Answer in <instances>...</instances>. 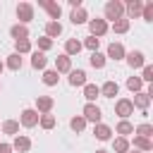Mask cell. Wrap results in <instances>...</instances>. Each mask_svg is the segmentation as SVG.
I'll list each match as a JSON object with an SVG mask.
<instances>
[{"label": "cell", "mask_w": 153, "mask_h": 153, "mask_svg": "<svg viewBox=\"0 0 153 153\" xmlns=\"http://www.w3.org/2000/svg\"><path fill=\"white\" fill-rule=\"evenodd\" d=\"M141 19H143V22H153V2H143V7H141Z\"/></svg>", "instance_id": "f35d334b"}, {"label": "cell", "mask_w": 153, "mask_h": 153, "mask_svg": "<svg viewBox=\"0 0 153 153\" xmlns=\"http://www.w3.org/2000/svg\"><path fill=\"white\" fill-rule=\"evenodd\" d=\"M69 129H72L74 134H81V131L86 129V120H84L81 115H74V117L69 120Z\"/></svg>", "instance_id": "d6a6232c"}, {"label": "cell", "mask_w": 153, "mask_h": 153, "mask_svg": "<svg viewBox=\"0 0 153 153\" xmlns=\"http://www.w3.org/2000/svg\"><path fill=\"white\" fill-rule=\"evenodd\" d=\"M69 22H72L74 26H81V24H86V22H88V12H86V7L72 10V14H69Z\"/></svg>", "instance_id": "ffe728a7"}, {"label": "cell", "mask_w": 153, "mask_h": 153, "mask_svg": "<svg viewBox=\"0 0 153 153\" xmlns=\"http://www.w3.org/2000/svg\"><path fill=\"white\" fill-rule=\"evenodd\" d=\"M127 88H129L131 93L143 91V81H141V76H129V79H127Z\"/></svg>", "instance_id": "8d00e7d4"}, {"label": "cell", "mask_w": 153, "mask_h": 153, "mask_svg": "<svg viewBox=\"0 0 153 153\" xmlns=\"http://www.w3.org/2000/svg\"><path fill=\"white\" fill-rule=\"evenodd\" d=\"M96 153H110V151H105V148H98V151H96Z\"/></svg>", "instance_id": "7bdbcfd3"}, {"label": "cell", "mask_w": 153, "mask_h": 153, "mask_svg": "<svg viewBox=\"0 0 153 153\" xmlns=\"http://www.w3.org/2000/svg\"><path fill=\"white\" fill-rule=\"evenodd\" d=\"M43 10L48 12V22H60V17H62V7H60V2H53V0H48Z\"/></svg>", "instance_id": "ac0fdd59"}, {"label": "cell", "mask_w": 153, "mask_h": 153, "mask_svg": "<svg viewBox=\"0 0 153 153\" xmlns=\"http://www.w3.org/2000/svg\"><path fill=\"white\" fill-rule=\"evenodd\" d=\"M14 14H17V24H24V26H29V22H33V5L31 2H19L17 5V10H14Z\"/></svg>", "instance_id": "3957f363"}, {"label": "cell", "mask_w": 153, "mask_h": 153, "mask_svg": "<svg viewBox=\"0 0 153 153\" xmlns=\"http://www.w3.org/2000/svg\"><path fill=\"white\" fill-rule=\"evenodd\" d=\"M93 136L98 141H110L112 139V127L105 124V122H98V124H93Z\"/></svg>", "instance_id": "4fadbf2b"}, {"label": "cell", "mask_w": 153, "mask_h": 153, "mask_svg": "<svg viewBox=\"0 0 153 153\" xmlns=\"http://www.w3.org/2000/svg\"><path fill=\"white\" fill-rule=\"evenodd\" d=\"M98 88H100V96H103V98H115V96L120 93V84H117L115 79H108V81H105L103 86H98Z\"/></svg>", "instance_id": "2e32d148"}, {"label": "cell", "mask_w": 153, "mask_h": 153, "mask_svg": "<svg viewBox=\"0 0 153 153\" xmlns=\"http://www.w3.org/2000/svg\"><path fill=\"white\" fill-rule=\"evenodd\" d=\"M81 48H86V50H91V53H98L100 41H98V38H93V36H86V38L81 41Z\"/></svg>", "instance_id": "d590c367"}, {"label": "cell", "mask_w": 153, "mask_h": 153, "mask_svg": "<svg viewBox=\"0 0 153 153\" xmlns=\"http://www.w3.org/2000/svg\"><path fill=\"white\" fill-rule=\"evenodd\" d=\"M12 151H19V153H29L31 151V139L26 134H17L14 141H12Z\"/></svg>", "instance_id": "9a60e30c"}, {"label": "cell", "mask_w": 153, "mask_h": 153, "mask_svg": "<svg viewBox=\"0 0 153 153\" xmlns=\"http://www.w3.org/2000/svg\"><path fill=\"white\" fill-rule=\"evenodd\" d=\"M151 96L146 93V91H139V93H134V98H131V105L136 108V110H141V112H146L148 110V105H151Z\"/></svg>", "instance_id": "7c38bea8"}, {"label": "cell", "mask_w": 153, "mask_h": 153, "mask_svg": "<svg viewBox=\"0 0 153 153\" xmlns=\"http://www.w3.org/2000/svg\"><path fill=\"white\" fill-rule=\"evenodd\" d=\"M67 2H69V7H72V10H79V7H84V2H81V0H67Z\"/></svg>", "instance_id": "b9f144b4"}, {"label": "cell", "mask_w": 153, "mask_h": 153, "mask_svg": "<svg viewBox=\"0 0 153 153\" xmlns=\"http://www.w3.org/2000/svg\"><path fill=\"white\" fill-rule=\"evenodd\" d=\"M55 72L57 74H69L72 72V57H67L65 53H60L55 57Z\"/></svg>", "instance_id": "5bb4252c"}, {"label": "cell", "mask_w": 153, "mask_h": 153, "mask_svg": "<svg viewBox=\"0 0 153 153\" xmlns=\"http://www.w3.org/2000/svg\"><path fill=\"white\" fill-rule=\"evenodd\" d=\"M38 117H41V115H38V112H36L33 108H24V110L19 112V120H17V122H19V127L33 129V127L38 124Z\"/></svg>", "instance_id": "5b68a950"}, {"label": "cell", "mask_w": 153, "mask_h": 153, "mask_svg": "<svg viewBox=\"0 0 153 153\" xmlns=\"http://www.w3.org/2000/svg\"><path fill=\"white\" fill-rule=\"evenodd\" d=\"M38 127L45 129V131H50V129L55 127V115H53V112H50V115H41V117H38Z\"/></svg>", "instance_id": "e575fe53"}, {"label": "cell", "mask_w": 153, "mask_h": 153, "mask_svg": "<svg viewBox=\"0 0 153 153\" xmlns=\"http://www.w3.org/2000/svg\"><path fill=\"white\" fill-rule=\"evenodd\" d=\"M129 146H134V151H139V153L153 151V141H151V139H143V136H134V139L129 141Z\"/></svg>", "instance_id": "e0dca14e"}, {"label": "cell", "mask_w": 153, "mask_h": 153, "mask_svg": "<svg viewBox=\"0 0 153 153\" xmlns=\"http://www.w3.org/2000/svg\"><path fill=\"white\" fill-rule=\"evenodd\" d=\"M10 36H12L14 41H26V38L31 36V31H29V26H24V24H12V26H10Z\"/></svg>", "instance_id": "d6986e66"}, {"label": "cell", "mask_w": 153, "mask_h": 153, "mask_svg": "<svg viewBox=\"0 0 153 153\" xmlns=\"http://www.w3.org/2000/svg\"><path fill=\"white\" fill-rule=\"evenodd\" d=\"M112 134H117V136H122V139H127L129 134H134V124H131L129 120H120Z\"/></svg>", "instance_id": "cb8c5ba5"}, {"label": "cell", "mask_w": 153, "mask_h": 153, "mask_svg": "<svg viewBox=\"0 0 153 153\" xmlns=\"http://www.w3.org/2000/svg\"><path fill=\"white\" fill-rule=\"evenodd\" d=\"M53 108H55V98L53 96H36V108L33 110L38 115H50Z\"/></svg>", "instance_id": "ba28073f"}, {"label": "cell", "mask_w": 153, "mask_h": 153, "mask_svg": "<svg viewBox=\"0 0 153 153\" xmlns=\"http://www.w3.org/2000/svg\"><path fill=\"white\" fill-rule=\"evenodd\" d=\"M36 45H38L41 53H48V50L53 48V41H50L48 36H41V38H36Z\"/></svg>", "instance_id": "ab89813d"}, {"label": "cell", "mask_w": 153, "mask_h": 153, "mask_svg": "<svg viewBox=\"0 0 153 153\" xmlns=\"http://www.w3.org/2000/svg\"><path fill=\"white\" fill-rule=\"evenodd\" d=\"M86 24H88V31H91L88 36H93V38H98V41H100V38H103V36H105V33L110 31V24H108V22H105L103 17H96V19H88Z\"/></svg>", "instance_id": "7a4b0ae2"}, {"label": "cell", "mask_w": 153, "mask_h": 153, "mask_svg": "<svg viewBox=\"0 0 153 153\" xmlns=\"http://www.w3.org/2000/svg\"><path fill=\"white\" fill-rule=\"evenodd\" d=\"M0 153H12V143H7V141H0Z\"/></svg>", "instance_id": "60d3db41"}, {"label": "cell", "mask_w": 153, "mask_h": 153, "mask_svg": "<svg viewBox=\"0 0 153 153\" xmlns=\"http://www.w3.org/2000/svg\"><path fill=\"white\" fill-rule=\"evenodd\" d=\"M124 60H127V65H129L131 69H141V67L146 65V55H143V50H129V53L124 55Z\"/></svg>", "instance_id": "9c48e42d"}, {"label": "cell", "mask_w": 153, "mask_h": 153, "mask_svg": "<svg viewBox=\"0 0 153 153\" xmlns=\"http://www.w3.org/2000/svg\"><path fill=\"white\" fill-rule=\"evenodd\" d=\"M141 7H143V2L141 0H129V2H124V19H139L141 17Z\"/></svg>", "instance_id": "30bf717a"}, {"label": "cell", "mask_w": 153, "mask_h": 153, "mask_svg": "<svg viewBox=\"0 0 153 153\" xmlns=\"http://www.w3.org/2000/svg\"><path fill=\"white\" fill-rule=\"evenodd\" d=\"M124 55H127V48H124L120 41H112V43L108 45V50H105V60L120 62V60H124Z\"/></svg>", "instance_id": "52a82bcc"}, {"label": "cell", "mask_w": 153, "mask_h": 153, "mask_svg": "<svg viewBox=\"0 0 153 153\" xmlns=\"http://www.w3.org/2000/svg\"><path fill=\"white\" fill-rule=\"evenodd\" d=\"M105 62H108V60H105V55H103V53H91V57H88V65H91L93 69H103V67H105Z\"/></svg>", "instance_id": "836d02e7"}, {"label": "cell", "mask_w": 153, "mask_h": 153, "mask_svg": "<svg viewBox=\"0 0 153 153\" xmlns=\"http://www.w3.org/2000/svg\"><path fill=\"white\" fill-rule=\"evenodd\" d=\"M0 91H2V84H0Z\"/></svg>", "instance_id": "bcb514c9"}, {"label": "cell", "mask_w": 153, "mask_h": 153, "mask_svg": "<svg viewBox=\"0 0 153 153\" xmlns=\"http://www.w3.org/2000/svg\"><path fill=\"white\" fill-rule=\"evenodd\" d=\"M129 153H139V151H129Z\"/></svg>", "instance_id": "f6af8a7d"}, {"label": "cell", "mask_w": 153, "mask_h": 153, "mask_svg": "<svg viewBox=\"0 0 153 153\" xmlns=\"http://www.w3.org/2000/svg\"><path fill=\"white\" fill-rule=\"evenodd\" d=\"M14 53L17 55H29V53H33V43L26 38V41H14Z\"/></svg>", "instance_id": "f546056e"}, {"label": "cell", "mask_w": 153, "mask_h": 153, "mask_svg": "<svg viewBox=\"0 0 153 153\" xmlns=\"http://www.w3.org/2000/svg\"><path fill=\"white\" fill-rule=\"evenodd\" d=\"M0 131L7 134V136H17L19 134V122L17 120H2L0 122Z\"/></svg>", "instance_id": "603a6c76"}, {"label": "cell", "mask_w": 153, "mask_h": 153, "mask_svg": "<svg viewBox=\"0 0 153 153\" xmlns=\"http://www.w3.org/2000/svg\"><path fill=\"white\" fill-rule=\"evenodd\" d=\"M81 117L86 120V124H88V122H91V124H98V122L103 120V110H100L96 103H86L84 110H81Z\"/></svg>", "instance_id": "277c9868"}, {"label": "cell", "mask_w": 153, "mask_h": 153, "mask_svg": "<svg viewBox=\"0 0 153 153\" xmlns=\"http://www.w3.org/2000/svg\"><path fill=\"white\" fill-rule=\"evenodd\" d=\"M110 143H112V153H129V139H122V136H115V139H110Z\"/></svg>", "instance_id": "4316f807"}, {"label": "cell", "mask_w": 153, "mask_h": 153, "mask_svg": "<svg viewBox=\"0 0 153 153\" xmlns=\"http://www.w3.org/2000/svg\"><path fill=\"white\" fill-rule=\"evenodd\" d=\"M81 53V41L79 38H67L65 41V55L67 57H74V55H79Z\"/></svg>", "instance_id": "44dd1931"}, {"label": "cell", "mask_w": 153, "mask_h": 153, "mask_svg": "<svg viewBox=\"0 0 153 153\" xmlns=\"http://www.w3.org/2000/svg\"><path fill=\"white\" fill-rule=\"evenodd\" d=\"M2 69H5V62H2V60H0V74H2Z\"/></svg>", "instance_id": "ee69618b"}, {"label": "cell", "mask_w": 153, "mask_h": 153, "mask_svg": "<svg viewBox=\"0 0 153 153\" xmlns=\"http://www.w3.org/2000/svg\"><path fill=\"white\" fill-rule=\"evenodd\" d=\"M62 31H65V29H62L60 22H45V33H43V36H48V38L53 41V38L62 36Z\"/></svg>", "instance_id": "d4e9b609"}, {"label": "cell", "mask_w": 153, "mask_h": 153, "mask_svg": "<svg viewBox=\"0 0 153 153\" xmlns=\"http://www.w3.org/2000/svg\"><path fill=\"white\" fill-rule=\"evenodd\" d=\"M98 96H100V88H98L96 84H86V86H84V98H86V103H96Z\"/></svg>", "instance_id": "4dcf8cb0"}, {"label": "cell", "mask_w": 153, "mask_h": 153, "mask_svg": "<svg viewBox=\"0 0 153 153\" xmlns=\"http://www.w3.org/2000/svg\"><path fill=\"white\" fill-rule=\"evenodd\" d=\"M115 115H117L120 120H129V115H134L131 98H117V100H115Z\"/></svg>", "instance_id": "8992f818"}, {"label": "cell", "mask_w": 153, "mask_h": 153, "mask_svg": "<svg viewBox=\"0 0 153 153\" xmlns=\"http://www.w3.org/2000/svg\"><path fill=\"white\" fill-rule=\"evenodd\" d=\"M141 81H143V84H153V65L146 62V65L141 67Z\"/></svg>", "instance_id": "74e56055"}, {"label": "cell", "mask_w": 153, "mask_h": 153, "mask_svg": "<svg viewBox=\"0 0 153 153\" xmlns=\"http://www.w3.org/2000/svg\"><path fill=\"white\" fill-rule=\"evenodd\" d=\"M5 67H7V69H12V72H19V69L24 67V57H22V55H17V53H10V55H7V60H5Z\"/></svg>", "instance_id": "7402d4cb"}, {"label": "cell", "mask_w": 153, "mask_h": 153, "mask_svg": "<svg viewBox=\"0 0 153 153\" xmlns=\"http://www.w3.org/2000/svg\"><path fill=\"white\" fill-rule=\"evenodd\" d=\"M67 81H69V86H74V88H76V86H81V88H84V86L88 84L86 72H84V69H74V67H72V72H69V76H67Z\"/></svg>", "instance_id": "8fae6325"}, {"label": "cell", "mask_w": 153, "mask_h": 153, "mask_svg": "<svg viewBox=\"0 0 153 153\" xmlns=\"http://www.w3.org/2000/svg\"><path fill=\"white\" fill-rule=\"evenodd\" d=\"M134 136H143V139H151L153 136V124L151 122H141L134 127Z\"/></svg>", "instance_id": "f1b7e54d"}, {"label": "cell", "mask_w": 153, "mask_h": 153, "mask_svg": "<svg viewBox=\"0 0 153 153\" xmlns=\"http://www.w3.org/2000/svg\"><path fill=\"white\" fill-rule=\"evenodd\" d=\"M45 65H48V57H45V53H41V50H33L31 53V67L33 69H45Z\"/></svg>", "instance_id": "484cf974"}, {"label": "cell", "mask_w": 153, "mask_h": 153, "mask_svg": "<svg viewBox=\"0 0 153 153\" xmlns=\"http://www.w3.org/2000/svg\"><path fill=\"white\" fill-rule=\"evenodd\" d=\"M129 29H131V22H129V19H124V17L110 24V31H112V33H127Z\"/></svg>", "instance_id": "83f0119b"}, {"label": "cell", "mask_w": 153, "mask_h": 153, "mask_svg": "<svg viewBox=\"0 0 153 153\" xmlns=\"http://www.w3.org/2000/svg\"><path fill=\"white\" fill-rule=\"evenodd\" d=\"M124 17V2L122 0H108L103 7V19L105 22H117Z\"/></svg>", "instance_id": "6da1fadb"}, {"label": "cell", "mask_w": 153, "mask_h": 153, "mask_svg": "<svg viewBox=\"0 0 153 153\" xmlns=\"http://www.w3.org/2000/svg\"><path fill=\"white\" fill-rule=\"evenodd\" d=\"M43 84L45 86H57V81H60V74L55 72V69H43Z\"/></svg>", "instance_id": "1f68e13d"}]
</instances>
